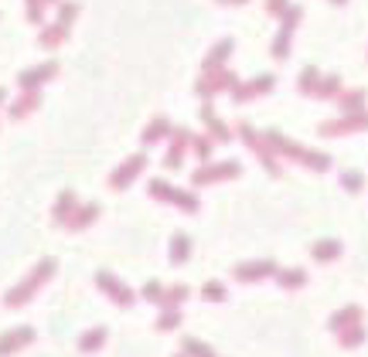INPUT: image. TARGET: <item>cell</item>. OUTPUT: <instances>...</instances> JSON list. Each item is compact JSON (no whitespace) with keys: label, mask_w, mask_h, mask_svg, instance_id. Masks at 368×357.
Returning a JSON list of instances; mask_svg holds the SVG:
<instances>
[{"label":"cell","mask_w":368,"mask_h":357,"mask_svg":"<svg viewBox=\"0 0 368 357\" xmlns=\"http://www.w3.org/2000/svg\"><path fill=\"white\" fill-rule=\"evenodd\" d=\"M51 273H55V259H41L38 266H35L28 276L21 279V282H17V286L3 296V303H7V306H24L28 300H35V293H38L48 279H51Z\"/></svg>","instance_id":"cell-1"},{"label":"cell","mask_w":368,"mask_h":357,"mask_svg":"<svg viewBox=\"0 0 368 357\" xmlns=\"http://www.w3.org/2000/svg\"><path fill=\"white\" fill-rule=\"evenodd\" d=\"M79 17V3L76 0H65L62 7H58V17L51 21V24H41V31H38V44L41 48H58L62 41L69 38V31H72V21Z\"/></svg>","instance_id":"cell-2"},{"label":"cell","mask_w":368,"mask_h":357,"mask_svg":"<svg viewBox=\"0 0 368 357\" xmlns=\"http://www.w3.org/2000/svg\"><path fill=\"white\" fill-rule=\"evenodd\" d=\"M150 198L167 201V204H177L184 211H198V198L191 191H181V187H170L167 181H150Z\"/></svg>","instance_id":"cell-3"},{"label":"cell","mask_w":368,"mask_h":357,"mask_svg":"<svg viewBox=\"0 0 368 357\" xmlns=\"http://www.w3.org/2000/svg\"><path fill=\"white\" fill-rule=\"evenodd\" d=\"M143 167H147V157H143V154H133L130 160H123L120 167L109 174V187H113V191H126V187L143 174Z\"/></svg>","instance_id":"cell-4"},{"label":"cell","mask_w":368,"mask_h":357,"mask_svg":"<svg viewBox=\"0 0 368 357\" xmlns=\"http://www.w3.org/2000/svg\"><path fill=\"white\" fill-rule=\"evenodd\" d=\"M58 75V62H41V65H31V68H24L21 75H17V85H21V92H38L44 82H51Z\"/></svg>","instance_id":"cell-5"},{"label":"cell","mask_w":368,"mask_h":357,"mask_svg":"<svg viewBox=\"0 0 368 357\" xmlns=\"http://www.w3.org/2000/svg\"><path fill=\"white\" fill-rule=\"evenodd\" d=\"M35 327H10V330H3L0 333V357H10L17 354V351H24L28 344H35Z\"/></svg>","instance_id":"cell-6"},{"label":"cell","mask_w":368,"mask_h":357,"mask_svg":"<svg viewBox=\"0 0 368 357\" xmlns=\"http://www.w3.org/2000/svg\"><path fill=\"white\" fill-rule=\"evenodd\" d=\"M96 282H99V289H103L113 303H120V306H133V289H130L126 282H120L113 273H106V269H103V273L96 276Z\"/></svg>","instance_id":"cell-7"},{"label":"cell","mask_w":368,"mask_h":357,"mask_svg":"<svg viewBox=\"0 0 368 357\" xmlns=\"http://www.w3.org/2000/svg\"><path fill=\"white\" fill-rule=\"evenodd\" d=\"M236 174H239V163H236V160H229V163H218V167H202V170H195V174H191V184L198 187V184L222 181V177H236Z\"/></svg>","instance_id":"cell-8"},{"label":"cell","mask_w":368,"mask_h":357,"mask_svg":"<svg viewBox=\"0 0 368 357\" xmlns=\"http://www.w3.org/2000/svg\"><path fill=\"white\" fill-rule=\"evenodd\" d=\"M174 136H170V150H167V157H164V167H181V160H184V150L191 147V133L188 129H170Z\"/></svg>","instance_id":"cell-9"},{"label":"cell","mask_w":368,"mask_h":357,"mask_svg":"<svg viewBox=\"0 0 368 357\" xmlns=\"http://www.w3.org/2000/svg\"><path fill=\"white\" fill-rule=\"evenodd\" d=\"M76 208H79V198H76V191H62L58 201H55V208H51V218H55V225H69V218L76 214Z\"/></svg>","instance_id":"cell-10"},{"label":"cell","mask_w":368,"mask_h":357,"mask_svg":"<svg viewBox=\"0 0 368 357\" xmlns=\"http://www.w3.org/2000/svg\"><path fill=\"white\" fill-rule=\"evenodd\" d=\"M38 106H41L38 92H21V95H17V99L7 106V116H10V119H24V116H31Z\"/></svg>","instance_id":"cell-11"},{"label":"cell","mask_w":368,"mask_h":357,"mask_svg":"<svg viewBox=\"0 0 368 357\" xmlns=\"http://www.w3.org/2000/svg\"><path fill=\"white\" fill-rule=\"evenodd\" d=\"M273 273H277L273 262H243V266H236V279H243V282H256V279H266Z\"/></svg>","instance_id":"cell-12"},{"label":"cell","mask_w":368,"mask_h":357,"mask_svg":"<svg viewBox=\"0 0 368 357\" xmlns=\"http://www.w3.org/2000/svg\"><path fill=\"white\" fill-rule=\"evenodd\" d=\"M96 218H99V204H96V201H89V204H79V208H76V214L69 218V225H65V228L82 232V228H89Z\"/></svg>","instance_id":"cell-13"},{"label":"cell","mask_w":368,"mask_h":357,"mask_svg":"<svg viewBox=\"0 0 368 357\" xmlns=\"http://www.w3.org/2000/svg\"><path fill=\"white\" fill-rule=\"evenodd\" d=\"M103 344H106V327H92V330H85V333L79 337V351H82V354H96Z\"/></svg>","instance_id":"cell-14"},{"label":"cell","mask_w":368,"mask_h":357,"mask_svg":"<svg viewBox=\"0 0 368 357\" xmlns=\"http://www.w3.org/2000/svg\"><path fill=\"white\" fill-rule=\"evenodd\" d=\"M188 293H191V289H188L184 282H174L170 289H164V296H161V306H164V310H177V306H181V303L188 300Z\"/></svg>","instance_id":"cell-15"},{"label":"cell","mask_w":368,"mask_h":357,"mask_svg":"<svg viewBox=\"0 0 368 357\" xmlns=\"http://www.w3.org/2000/svg\"><path fill=\"white\" fill-rule=\"evenodd\" d=\"M365 126H368V116L365 113H355L344 122H324V133H348V129H365Z\"/></svg>","instance_id":"cell-16"},{"label":"cell","mask_w":368,"mask_h":357,"mask_svg":"<svg viewBox=\"0 0 368 357\" xmlns=\"http://www.w3.org/2000/svg\"><path fill=\"white\" fill-rule=\"evenodd\" d=\"M229 51H232V41H229V38L218 41V44L211 48V55L204 58V72H215V68H218V65H222V62L229 58Z\"/></svg>","instance_id":"cell-17"},{"label":"cell","mask_w":368,"mask_h":357,"mask_svg":"<svg viewBox=\"0 0 368 357\" xmlns=\"http://www.w3.org/2000/svg\"><path fill=\"white\" fill-rule=\"evenodd\" d=\"M164 136H170V122H167V119H154V122L143 129V136H140V140L150 147V143H161Z\"/></svg>","instance_id":"cell-18"},{"label":"cell","mask_w":368,"mask_h":357,"mask_svg":"<svg viewBox=\"0 0 368 357\" xmlns=\"http://www.w3.org/2000/svg\"><path fill=\"white\" fill-rule=\"evenodd\" d=\"M188 255H191V238H188V235H174V238H170V262H174V266H181Z\"/></svg>","instance_id":"cell-19"},{"label":"cell","mask_w":368,"mask_h":357,"mask_svg":"<svg viewBox=\"0 0 368 357\" xmlns=\"http://www.w3.org/2000/svg\"><path fill=\"white\" fill-rule=\"evenodd\" d=\"M181 351H184V357H215V351L204 340H198V337H184L181 340Z\"/></svg>","instance_id":"cell-20"},{"label":"cell","mask_w":368,"mask_h":357,"mask_svg":"<svg viewBox=\"0 0 368 357\" xmlns=\"http://www.w3.org/2000/svg\"><path fill=\"white\" fill-rule=\"evenodd\" d=\"M55 3H62V0H28V21L41 28L44 24V10L55 7Z\"/></svg>","instance_id":"cell-21"},{"label":"cell","mask_w":368,"mask_h":357,"mask_svg":"<svg viewBox=\"0 0 368 357\" xmlns=\"http://www.w3.org/2000/svg\"><path fill=\"white\" fill-rule=\"evenodd\" d=\"M351 323H362V310H358V306H348V310H341L338 317H331V327H334V330H344V327H351Z\"/></svg>","instance_id":"cell-22"},{"label":"cell","mask_w":368,"mask_h":357,"mask_svg":"<svg viewBox=\"0 0 368 357\" xmlns=\"http://www.w3.org/2000/svg\"><path fill=\"white\" fill-rule=\"evenodd\" d=\"M338 255H341V245L331 241V238H324V241L314 245V259H321V262H331V259H338Z\"/></svg>","instance_id":"cell-23"},{"label":"cell","mask_w":368,"mask_h":357,"mask_svg":"<svg viewBox=\"0 0 368 357\" xmlns=\"http://www.w3.org/2000/svg\"><path fill=\"white\" fill-rule=\"evenodd\" d=\"M362 340H365V327H362V323L344 327V333H341V344H344V347H355V344H362Z\"/></svg>","instance_id":"cell-24"},{"label":"cell","mask_w":368,"mask_h":357,"mask_svg":"<svg viewBox=\"0 0 368 357\" xmlns=\"http://www.w3.org/2000/svg\"><path fill=\"white\" fill-rule=\"evenodd\" d=\"M277 279L283 282L286 289H297V286L307 282V273H300V269H286V273H277Z\"/></svg>","instance_id":"cell-25"},{"label":"cell","mask_w":368,"mask_h":357,"mask_svg":"<svg viewBox=\"0 0 368 357\" xmlns=\"http://www.w3.org/2000/svg\"><path fill=\"white\" fill-rule=\"evenodd\" d=\"M177 323H181V313H177V310H164L161 317H157V330H164V333H167V330H177Z\"/></svg>","instance_id":"cell-26"},{"label":"cell","mask_w":368,"mask_h":357,"mask_svg":"<svg viewBox=\"0 0 368 357\" xmlns=\"http://www.w3.org/2000/svg\"><path fill=\"white\" fill-rule=\"evenodd\" d=\"M202 296L208 303H218V300H225V286H222V282H204Z\"/></svg>","instance_id":"cell-27"},{"label":"cell","mask_w":368,"mask_h":357,"mask_svg":"<svg viewBox=\"0 0 368 357\" xmlns=\"http://www.w3.org/2000/svg\"><path fill=\"white\" fill-rule=\"evenodd\" d=\"M140 296H143V300H154V303H161L164 286H161V282H154V279H150V282H147V286L140 289Z\"/></svg>","instance_id":"cell-28"},{"label":"cell","mask_w":368,"mask_h":357,"mask_svg":"<svg viewBox=\"0 0 368 357\" xmlns=\"http://www.w3.org/2000/svg\"><path fill=\"white\" fill-rule=\"evenodd\" d=\"M191 150H195L202 160H208V154H211V143H208L204 136H195V140H191Z\"/></svg>","instance_id":"cell-29"},{"label":"cell","mask_w":368,"mask_h":357,"mask_svg":"<svg viewBox=\"0 0 368 357\" xmlns=\"http://www.w3.org/2000/svg\"><path fill=\"white\" fill-rule=\"evenodd\" d=\"M362 184H365V177H362V174H355V170H351V174H344V187H348V191H362Z\"/></svg>","instance_id":"cell-30"},{"label":"cell","mask_w":368,"mask_h":357,"mask_svg":"<svg viewBox=\"0 0 368 357\" xmlns=\"http://www.w3.org/2000/svg\"><path fill=\"white\" fill-rule=\"evenodd\" d=\"M362 102H365V92H351V95L344 99V109H348V113H355L351 106H362Z\"/></svg>","instance_id":"cell-31"},{"label":"cell","mask_w":368,"mask_h":357,"mask_svg":"<svg viewBox=\"0 0 368 357\" xmlns=\"http://www.w3.org/2000/svg\"><path fill=\"white\" fill-rule=\"evenodd\" d=\"M286 0H270V10H283Z\"/></svg>","instance_id":"cell-32"},{"label":"cell","mask_w":368,"mask_h":357,"mask_svg":"<svg viewBox=\"0 0 368 357\" xmlns=\"http://www.w3.org/2000/svg\"><path fill=\"white\" fill-rule=\"evenodd\" d=\"M3 102H7V89L0 85V106H3Z\"/></svg>","instance_id":"cell-33"},{"label":"cell","mask_w":368,"mask_h":357,"mask_svg":"<svg viewBox=\"0 0 368 357\" xmlns=\"http://www.w3.org/2000/svg\"><path fill=\"white\" fill-rule=\"evenodd\" d=\"M222 3H225V0H222ZM229 3H245V0H229Z\"/></svg>","instance_id":"cell-34"},{"label":"cell","mask_w":368,"mask_h":357,"mask_svg":"<svg viewBox=\"0 0 368 357\" xmlns=\"http://www.w3.org/2000/svg\"><path fill=\"white\" fill-rule=\"evenodd\" d=\"M177 357H184V354H177Z\"/></svg>","instance_id":"cell-35"}]
</instances>
